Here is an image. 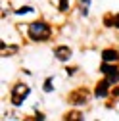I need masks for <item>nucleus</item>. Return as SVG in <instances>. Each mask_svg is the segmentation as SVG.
Returning <instances> with one entry per match:
<instances>
[{"label":"nucleus","instance_id":"nucleus-2","mask_svg":"<svg viewBox=\"0 0 119 121\" xmlns=\"http://www.w3.org/2000/svg\"><path fill=\"white\" fill-rule=\"evenodd\" d=\"M29 94V86L27 85H16V86H13L12 88V102L13 104H16V106H19L21 102H23V98Z\"/></svg>","mask_w":119,"mask_h":121},{"label":"nucleus","instance_id":"nucleus-6","mask_svg":"<svg viewBox=\"0 0 119 121\" xmlns=\"http://www.w3.org/2000/svg\"><path fill=\"white\" fill-rule=\"evenodd\" d=\"M102 60H104V62H108V64L117 62V60H119V52L117 50H104L102 52Z\"/></svg>","mask_w":119,"mask_h":121},{"label":"nucleus","instance_id":"nucleus-10","mask_svg":"<svg viewBox=\"0 0 119 121\" xmlns=\"http://www.w3.org/2000/svg\"><path fill=\"white\" fill-rule=\"evenodd\" d=\"M27 12H31V8H21V10H17V13H27Z\"/></svg>","mask_w":119,"mask_h":121},{"label":"nucleus","instance_id":"nucleus-8","mask_svg":"<svg viewBox=\"0 0 119 121\" xmlns=\"http://www.w3.org/2000/svg\"><path fill=\"white\" fill-rule=\"evenodd\" d=\"M44 90H46V92H50V90H52V81H50V79L44 83Z\"/></svg>","mask_w":119,"mask_h":121},{"label":"nucleus","instance_id":"nucleus-7","mask_svg":"<svg viewBox=\"0 0 119 121\" xmlns=\"http://www.w3.org/2000/svg\"><path fill=\"white\" fill-rule=\"evenodd\" d=\"M60 10H62V12L67 10V0H60Z\"/></svg>","mask_w":119,"mask_h":121},{"label":"nucleus","instance_id":"nucleus-9","mask_svg":"<svg viewBox=\"0 0 119 121\" xmlns=\"http://www.w3.org/2000/svg\"><path fill=\"white\" fill-rule=\"evenodd\" d=\"M79 117H81V113H69L65 119H79Z\"/></svg>","mask_w":119,"mask_h":121},{"label":"nucleus","instance_id":"nucleus-1","mask_svg":"<svg viewBox=\"0 0 119 121\" xmlns=\"http://www.w3.org/2000/svg\"><path fill=\"white\" fill-rule=\"evenodd\" d=\"M29 37H31L33 40H48L50 39V27L46 23H42V21H35L29 25Z\"/></svg>","mask_w":119,"mask_h":121},{"label":"nucleus","instance_id":"nucleus-4","mask_svg":"<svg viewBox=\"0 0 119 121\" xmlns=\"http://www.w3.org/2000/svg\"><path fill=\"white\" fill-rule=\"evenodd\" d=\"M54 56L60 60V62H65V60H69V56H71V48L69 46H58L54 50Z\"/></svg>","mask_w":119,"mask_h":121},{"label":"nucleus","instance_id":"nucleus-5","mask_svg":"<svg viewBox=\"0 0 119 121\" xmlns=\"http://www.w3.org/2000/svg\"><path fill=\"white\" fill-rule=\"evenodd\" d=\"M111 83L106 79V81H102V83H98L96 85V90H94V94L98 96V98H104V96H108V86H110Z\"/></svg>","mask_w":119,"mask_h":121},{"label":"nucleus","instance_id":"nucleus-3","mask_svg":"<svg viewBox=\"0 0 119 121\" xmlns=\"http://www.w3.org/2000/svg\"><path fill=\"white\" fill-rule=\"evenodd\" d=\"M88 100V90L86 88H77L75 92H71L69 94V102L71 104H75V106H81Z\"/></svg>","mask_w":119,"mask_h":121}]
</instances>
